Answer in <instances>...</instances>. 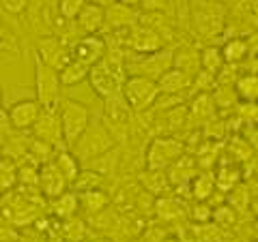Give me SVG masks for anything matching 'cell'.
<instances>
[{
    "label": "cell",
    "mask_w": 258,
    "mask_h": 242,
    "mask_svg": "<svg viewBox=\"0 0 258 242\" xmlns=\"http://www.w3.org/2000/svg\"><path fill=\"white\" fill-rule=\"evenodd\" d=\"M88 77H91L93 90L101 96V99H112V96L120 94L125 75H123V62H120L118 52H110L103 58L88 69Z\"/></svg>",
    "instance_id": "cell-1"
},
{
    "label": "cell",
    "mask_w": 258,
    "mask_h": 242,
    "mask_svg": "<svg viewBox=\"0 0 258 242\" xmlns=\"http://www.w3.org/2000/svg\"><path fill=\"white\" fill-rule=\"evenodd\" d=\"M56 114L60 120V129H62V142L64 146H74L76 140L84 133V129L91 125V114L88 109L74 99H62L56 107Z\"/></svg>",
    "instance_id": "cell-2"
},
{
    "label": "cell",
    "mask_w": 258,
    "mask_h": 242,
    "mask_svg": "<svg viewBox=\"0 0 258 242\" xmlns=\"http://www.w3.org/2000/svg\"><path fill=\"white\" fill-rule=\"evenodd\" d=\"M71 148H74V157L78 161H93L110 152L114 148V142L103 125H88Z\"/></svg>",
    "instance_id": "cell-3"
},
{
    "label": "cell",
    "mask_w": 258,
    "mask_h": 242,
    "mask_svg": "<svg viewBox=\"0 0 258 242\" xmlns=\"http://www.w3.org/2000/svg\"><path fill=\"white\" fill-rule=\"evenodd\" d=\"M35 86H37V103L43 109H56L60 103V79L58 71L43 64L35 58Z\"/></svg>",
    "instance_id": "cell-4"
},
{
    "label": "cell",
    "mask_w": 258,
    "mask_h": 242,
    "mask_svg": "<svg viewBox=\"0 0 258 242\" xmlns=\"http://www.w3.org/2000/svg\"><path fill=\"white\" fill-rule=\"evenodd\" d=\"M123 101L127 103L129 109H136V111H142L151 107L155 99L159 96V90H157V84L153 79H147V77H138V75H129L125 77L123 82Z\"/></svg>",
    "instance_id": "cell-5"
},
{
    "label": "cell",
    "mask_w": 258,
    "mask_h": 242,
    "mask_svg": "<svg viewBox=\"0 0 258 242\" xmlns=\"http://www.w3.org/2000/svg\"><path fill=\"white\" fill-rule=\"evenodd\" d=\"M183 155V144L174 137H157L151 142L147 150V169L164 172L168 165H172Z\"/></svg>",
    "instance_id": "cell-6"
},
{
    "label": "cell",
    "mask_w": 258,
    "mask_h": 242,
    "mask_svg": "<svg viewBox=\"0 0 258 242\" xmlns=\"http://www.w3.org/2000/svg\"><path fill=\"white\" fill-rule=\"evenodd\" d=\"M106 54H108V45H106V41H103L101 37L86 35V37L78 39V41L71 45L69 58L74 62H80V64H84V67L91 69L93 64L99 62Z\"/></svg>",
    "instance_id": "cell-7"
},
{
    "label": "cell",
    "mask_w": 258,
    "mask_h": 242,
    "mask_svg": "<svg viewBox=\"0 0 258 242\" xmlns=\"http://www.w3.org/2000/svg\"><path fill=\"white\" fill-rule=\"evenodd\" d=\"M170 67H172V54L159 50V52H153V54H144L142 58L132 67V75L147 77V79L157 82V79Z\"/></svg>",
    "instance_id": "cell-8"
},
{
    "label": "cell",
    "mask_w": 258,
    "mask_h": 242,
    "mask_svg": "<svg viewBox=\"0 0 258 242\" xmlns=\"http://www.w3.org/2000/svg\"><path fill=\"white\" fill-rule=\"evenodd\" d=\"M32 131L39 142L47 144L52 148L62 146V129H60V120L56 109H41V116L37 118V123L32 125Z\"/></svg>",
    "instance_id": "cell-9"
},
{
    "label": "cell",
    "mask_w": 258,
    "mask_h": 242,
    "mask_svg": "<svg viewBox=\"0 0 258 242\" xmlns=\"http://www.w3.org/2000/svg\"><path fill=\"white\" fill-rule=\"evenodd\" d=\"M37 187L41 189V193L45 197L54 199V197L62 195V193L69 189V182L64 180V176L58 172V167H56L52 161H47V163H43L41 167H39Z\"/></svg>",
    "instance_id": "cell-10"
},
{
    "label": "cell",
    "mask_w": 258,
    "mask_h": 242,
    "mask_svg": "<svg viewBox=\"0 0 258 242\" xmlns=\"http://www.w3.org/2000/svg\"><path fill=\"white\" fill-rule=\"evenodd\" d=\"M37 58L41 60L47 67H52L56 71H60L64 64H67L71 58H69V50H64V45L60 39L56 37H45L39 41V47H37Z\"/></svg>",
    "instance_id": "cell-11"
},
{
    "label": "cell",
    "mask_w": 258,
    "mask_h": 242,
    "mask_svg": "<svg viewBox=\"0 0 258 242\" xmlns=\"http://www.w3.org/2000/svg\"><path fill=\"white\" fill-rule=\"evenodd\" d=\"M41 105L37 103V99L32 101H20L11 105V109L7 111V116H9V125L15 127V129H32V125L37 123V118L41 116Z\"/></svg>",
    "instance_id": "cell-12"
},
{
    "label": "cell",
    "mask_w": 258,
    "mask_h": 242,
    "mask_svg": "<svg viewBox=\"0 0 258 242\" xmlns=\"http://www.w3.org/2000/svg\"><path fill=\"white\" fill-rule=\"evenodd\" d=\"M196 174H198L196 159L189 155H181L172 165H168L166 180H168V184H187V182H191V178Z\"/></svg>",
    "instance_id": "cell-13"
},
{
    "label": "cell",
    "mask_w": 258,
    "mask_h": 242,
    "mask_svg": "<svg viewBox=\"0 0 258 242\" xmlns=\"http://www.w3.org/2000/svg\"><path fill=\"white\" fill-rule=\"evenodd\" d=\"M191 82H194L191 75L183 73L181 69L170 67L155 84H157V90L164 92V94H181L183 90H187V88L191 86Z\"/></svg>",
    "instance_id": "cell-14"
},
{
    "label": "cell",
    "mask_w": 258,
    "mask_h": 242,
    "mask_svg": "<svg viewBox=\"0 0 258 242\" xmlns=\"http://www.w3.org/2000/svg\"><path fill=\"white\" fill-rule=\"evenodd\" d=\"M129 45L132 50L144 54H153V52H159L161 50V39L159 35L153 28H132V37H129Z\"/></svg>",
    "instance_id": "cell-15"
},
{
    "label": "cell",
    "mask_w": 258,
    "mask_h": 242,
    "mask_svg": "<svg viewBox=\"0 0 258 242\" xmlns=\"http://www.w3.org/2000/svg\"><path fill=\"white\" fill-rule=\"evenodd\" d=\"M213 180H215V189L228 193L239 184L241 169L235 161H224V163H220V167H217V172L213 174Z\"/></svg>",
    "instance_id": "cell-16"
},
{
    "label": "cell",
    "mask_w": 258,
    "mask_h": 242,
    "mask_svg": "<svg viewBox=\"0 0 258 242\" xmlns=\"http://www.w3.org/2000/svg\"><path fill=\"white\" fill-rule=\"evenodd\" d=\"M103 24H106V20H103V9L101 7H97V5H93V3H86L84 9L78 13V26L82 28L86 35H95V32H99Z\"/></svg>",
    "instance_id": "cell-17"
},
{
    "label": "cell",
    "mask_w": 258,
    "mask_h": 242,
    "mask_svg": "<svg viewBox=\"0 0 258 242\" xmlns=\"http://www.w3.org/2000/svg\"><path fill=\"white\" fill-rule=\"evenodd\" d=\"M78 204L84 208L86 214H97L101 210H106L108 204H110V195L103 193L101 189H91V191H82L78 193Z\"/></svg>",
    "instance_id": "cell-18"
},
{
    "label": "cell",
    "mask_w": 258,
    "mask_h": 242,
    "mask_svg": "<svg viewBox=\"0 0 258 242\" xmlns=\"http://www.w3.org/2000/svg\"><path fill=\"white\" fill-rule=\"evenodd\" d=\"M78 208H80L78 193H74V191H64L62 195L52 199V212L56 219H60V221H67L71 216H76Z\"/></svg>",
    "instance_id": "cell-19"
},
{
    "label": "cell",
    "mask_w": 258,
    "mask_h": 242,
    "mask_svg": "<svg viewBox=\"0 0 258 242\" xmlns=\"http://www.w3.org/2000/svg\"><path fill=\"white\" fill-rule=\"evenodd\" d=\"M103 20H108V24L114 30H120V28H129L132 24L136 22V15L134 11L129 9L127 5H110V9L108 11H103Z\"/></svg>",
    "instance_id": "cell-20"
},
{
    "label": "cell",
    "mask_w": 258,
    "mask_h": 242,
    "mask_svg": "<svg viewBox=\"0 0 258 242\" xmlns=\"http://www.w3.org/2000/svg\"><path fill=\"white\" fill-rule=\"evenodd\" d=\"M235 94L243 103H254L258 96V77L256 73H245L235 82Z\"/></svg>",
    "instance_id": "cell-21"
},
{
    "label": "cell",
    "mask_w": 258,
    "mask_h": 242,
    "mask_svg": "<svg viewBox=\"0 0 258 242\" xmlns=\"http://www.w3.org/2000/svg\"><path fill=\"white\" fill-rule=\"evenodd\" d=\"M52 163L58 167V172L64 176V180L69 184H74V180L80 174V161L71 155V152H58V155L52 159Z\"/></svg>",
    "instance_id": "cell-22"
},
{
    "label": "cell",
    "mask_w": 258,
    "mask_h": 242,
    "mask_svg": "<svg viewBox=\"0 0 258 242\" xmlns=\"http://www.w3.org/2000/svg\"><path fill=\"white\" fill-rule=\"evenodd\" d=\"M189 184H191V195L198 201H207L213 197V191H215L213 174H196Z\"/></svg>",
    "instance_id": "cell-23"
},
{
    "label": "cell",
    "mask_w": 258,
    "mask_h": 242,
    "mask_svg": "<svg viewBox=\"0 0 258 242\" xmlns=\"http://www.w3.org/2000/svg\"><path fill=\"white\" fill-rule=\"evenodd\" d=\"M189 111H191V118L194 120H200V123H203V120H211L213 114H215L213 96L209 94V92H200L196 99H194Z\"/></svg>",
    "instance_id": "cell-24"
},
{
    "label": "cell",
    "mask_w": 258,
    "mask_h": 242,
    "mask_svg": "<svg viewBox=\"0 0 258 242\" xmlns=\"http://www.w3.org/2000/svg\"><path fill=\"white\" fill-rule=\"evenodd\" d=\"M86 77H88V67H84V64H80V62H74V60H69L58 71L60 86H76Z\"/></svg>",
    "instance_id": "cell-25"
},
{
    "label": "cell",
    "mask_w": 258,
    "mask_h": 242,
    "mask_svg": "<svg viewBox=\"0 0 258 242\" xmlns=\"http://www.w3.org/2000/svg\"><path fill=\"white\" fill-rule=\"evenodd\" d=\"M198 60H200V67L205 69V73L209 75H217V73H222V69H224V58H222V52H220V47H205L203 54L198 56Z\"/></svg>",
    "instance_id": "cell-26"
},
{
    "label": "cell",
    "mask_w": 258,
    "mask_h": 242,
    "mask_svg": "<svg viewBox=\"0 0 258 242\" xmlns=\"http://www.w3.org/2000/svg\"><path fill=\"white\" fill-rule=\"evenodd\" d=\"M155 214L161 221H174L183 214V204L172 197H159L155 199Z\"/></svg>",
    "instance_id": "cell-27"
},
{
    "label": "cell",
    "mask_w": 258,
    "mask_h": 242,
    "mask_svg": "<svg viewBox=\"0 0 258 242\" xmlns=\"http://www.w3.org/2000/svg\"><path fill=\"white\" fill-rule=\"evenodd\" d=\"M220 52H222L224 62L237 64V62H241L247 56V41H245V39H230V41L224 43V47Z\"/></svg>",
    "instance_id": "cell-28"
},
{
    "label": "cell",
    "mask_w": 258,
    "mask_h": 242,
    "mask_svg": "<svg viewBox=\"0 0 258 242\" xmlns=\"http://www.w3.org/2000/svg\"><path fill=\"white\" fill-rule=\"evenodd\" d=\"M60 233H62V238L69 240V242H84L86 227L80 219L71 216V219H67V221H60Z\"/></svg>",
    "instance_id": "cell-29"
},
{
    "label": "cell",
    "mask_w": 258,
    "mask_h": 242,
    "mask_svg": "<svg viewBox=\"0 0 258 242\" xmlns=\"http://www.w3.org/2000/svg\"><path fill=\"white\" fill-rule=\"evenodd\" d=\"M18 184V167L11 161L0 159V191L13 189Z\"/></svg>",
    "instance_id": "cell-30"
},
{
    "label": "cell",
    "mask_w": 258,
    "mask_h": 242,
    "mask_svg": "<svg viewBox=\"0 0 258 242\" xmlns=\"http://www.w3.org/2000/svg\"><path fill=\"white\" fill-rule=\"evenodd\" d=\"M39 180V167L35 161H28V163H22L18 167V182L26 184V187H37Z\"/></svg>",
    "instance_id": "cell-31"
},
{
    "label": "cell",
    "mask_w": 258,
    "mask_h": 242,
    "mask_svg": "<svg viewBox=\"0 0 258 242\" xmlns=\"http://www.w3.org/2000/svg\"><path fill=\"white\" fill-rule=\"evenodd\" d=\"M144 174H147V176H142V182H144V187H147V191H153V193L164 191V187L168 184L164 174L157 172V169H147Z\"/></svg>",
    "instance_id": "cell-32"
},
{
    "label": "cell",
    "mask_w": 258,
    "mask_h": 242,
    "mask_svg": "<svg viewBox=\"0 0 258 242\" xmlns=\"http://www.w3.org/2000/svg\"><path fill=\"white\" fill-rule=\"evenodd\" d=\"M101 182V176L99 174H93V172H80L78 174V178L74 180V187H76V191H91V189H99L97 184Z\"/></svg>",
    "instance_id": "cell-33"
},
{
    "label": "cell",
    "mask_w": 258,
    "mask_h": 242,
    "mask_svg": "<svg viewBox=\"0 0 258 242\" xmlns=\"http://www.w3.org/2000/svg\"><path fill=\"white\" fill-rule=\"evenodd\" d=\"M213 96V103L215 105H220V107H230L232 103L237 101V94H235V88L228 86V84H220V88L215 90Z\"/></svg>",
    "instance_id": "cell-34"
},
{
    "label": "cell",
    "mask_w": 258,
    "mask_h": 242,
    "mask_svg": "<svg viewBox=\"0 0 258 242\" xmlns=\"http://www.w3.org/2000/svg\"><path fill=\"white\" fill-rule=\"evenodd\" d=\"M86 0H58V13L64 20H76L78 13L84 9Z\"/></svg>",
    "instance_id": "cell-35"
},
{
    "label": "cell",
    "mask_w": 258,
    "mask_h": 242,
    "mask_svg": "<svg viewBox=\"0 0 258 242\" xmlns=\"http://www.w3.org/2000/svg\"><path fill=\"white\" fill-rule=\"evenodd\" d=\"M211 219L215 223H220V225H232V221H235V212H232L230 206H217L213 210V214H211Z\"/></svg>",
    "instance_id": "cell-36"
},
{
    "label": "cell",
    "mask_w": 258,
    "mask_h": 242,
    "mask_svg": "<svg viewBox=\"0 0 258 242\" xmlns=\"http://www.w3.org/2000/svg\"><path fill=\"white\" fill-rule=\"evenodd\" d=\"M28 3L30 0H0V5H3V9L11 15H20L28 9Z\"/></svg>",
    "instance_id": "cell-37"
},
{
    "label": "cell",
    "mask_w": 258,
    "mask_h": 242,
    "mask_svg": "<svg viewBox=\"0 0 258 242\" xmlns=\"http://www.w3.org/2000/svg\"><path fill=\"white\" fill-rule=\"evenodd\" d=\"M211 214H213V208H211V206H207V204H198V206L191 210V216H194V219H196L198 223L211 221Z\"/></svg>",
    "instance_id": "cell-38"
},
{
    "label": "cell",
    "mask_w": 258,
    "mask_h": 242,
    "mask_svg": "<svg viewBox=\"0 0 258 242\" xmlns=\"http://www.w3.org/2000/svg\"><path fill=\"white\" fill-rule=\"evenodd\" d=\"M230 208H245L247 206V193L243 191V189H237L235 187V191L230 193Z\"/></svg>",
    "instance_id": "cell-39"
},
{
    "label": "cell",
    "mask_w": 258,
    "mask_h": 242,
    "mask_svg": "<svg viewBox=\"0 0 258 242\" xmlns=\"http://www.w3.org/2000/svg\"><path fill=\"white\" fill-rule=\"evenodd\" d=\"M114 3H116V0H93V5L101 7V9H103V7H110V5H114Z\"/></svg>",
    "instance_id": "cell-40"
},
{
    "label": "cell",
    "mask_w": 258,
    "mask_h": 242,
    "mask_svg": "<svg viewBox=\"0 0 258 242\" xmlns=\"http://www.w3.org/2000/svg\"><path fill=\"white\" fill-rule=\"evenodd\" d=\"M129 242H147V240H144V238H132Z\"/></svg>",
    "instance_id": "cell-41"
},
{
    "label": "cell",
    "mask_w": 258,
    "mask_h": 242,
    "mask_svg": "<svg viewBox=\"0 0 258 242\" xmlns=\"http://www.w3.org/2000/svg\"><path fill=\"white\" fill-rule=\"evenodd\" d=\"M161 242H179L176 238H166V240H161Z\"/></svg>",
    "instance_id": "cell-42"
},
{
    "label": "cell",
    "mask_w": 258,
    "mask_h": 242,
    "mask_svg": "<svg viewBox=\"0 0 258 242\" xmlns=\"http://www.w3.org/2000/svg\"><path fill=\"white\" fill-rule=\"evenodd\" d=\"M91 242H106V240H91Z\"/></svg>",
    "instance_id": "cell-43"
},
{
    "label": "cell",
    "mask_w": 258,
    "mask_h": 242,
    "mask_svg": "<svg viewBox=\"0 0 258 242\" xmlns=\"http://www.w3.org/2000/svg\"><path fill=\"white\" fill-rule=\"evenodd\" d=\"M0 101H3V94H0Z\"/></svg>",
    "instance_id": "cell-44"
}]
</instances>
